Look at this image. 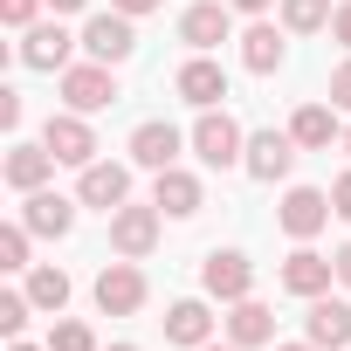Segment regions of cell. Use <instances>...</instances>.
I'll list each match as a JSON object with an SVG mask.
<instances>
[{
    "instance_id": "obj_31",
    "label": "cell",
    "mask_w": 351,
    "mask_h": 351,
    "mask_svg": "<svg viewBox=\"0 0 351 351\" xmlns=\"http://www.w3.org/2000/svg\"><path fill=\"white\" fill-rule=\"evenodd\" d=\"M0 124L21 131V90H0Z\"/></svg>"
},
{
    "instance_id": "obj_20",
    "label": "cell",
    "mask_w": 351,
    "mask_h": 351,
    "mask_svg": "<svg viewBox=\"0 0 351 351\" xmlns=\"http://www.w3.org/2000/svg\"><path fill=\"white\" fill-rule=\"evenodd\" d=\"M0 172H8V186H14V193H42V186H49V172H56V152H49V145H14Z\"/></svg>"
},
{
    "instance_id": "obj_41",
    "label": "cell",
    "mask_w": 351,
    "mask_h": 351,
    "mask_svg": "<svg viewBox=\"0 0 351 351\" xmlns=\"http://www.w3.org/2000/svg\"><path fill=\"white\" fill-rule=\"evenodd\" d=\"M110 351H138V344H110Z\"/></svg>"
},
{
    "instance_id": "obj_2",
    "label": "cell",
    "mask_w": 351,
    "mask_h": 351,
    "mask_svg": "<svg viewBox=\"0 0 351 351\" xmlns=\"http://www.w3.org/2000/svg\"><path fill=\"white\" fill-rule=\"evenodd\" d=\"M62 104L83 110V117L110 110V104H117V76H110V62H69V69H62Z\"/></svg>"
},
{
    "instance_id": "obj_38",
    "label": "cell",
    "mask_w": 351,
    "mask_h": 351,
    "mask_svg": "<svg viewBox=\"0 0 351 351\" xmlns=\"http://www.w3.org/2000/svg\"><path fill=\"white\" fill-rule=\"evenodd\" d=\"M8 351H49V344H21V337H8Z\"/></svg>"
},
{
    "instance_id": "obj_7",
    "label": "cell",
    "mask_w": 351,
    "mask_h": 351,
    "mask_svg": "<svg viewBox=\"0 0 351 351\" xmlns=\"http://www.w3.org/2000/svg\"><path fill=\"white\" fill-rule=\"evenodd\" d=\"M228 35H234V8H228V0H193V8L180 14V42H186L193 56L221 49Z\"/></svg>"
},
{
    "instance_id": "obj_32",
    "label": "cell",
    "mask_w": 351,
    "mask_h": 351,
    "mask_svg": "<svg viewBox=\"0 0 351 351\" xmlns=\"http://www.w3.org/2000/svg\"><path fill=\"white\" fill-rule=\"evenodd\" d=\"M330 35L351 49V0H337V14H330Z\"/></svg>"
},
{
    "instance_id": "obj_40",
    "label": "cell",
    "mask_w": 351,
    "mask_h": 351,
    "mask_svg": "<svg viewBox=\"0 0 351 351\" xmlns=\"http://www.w3.org/2000/svg\"><path fill=\"white\" fill-rule=\"evenodd\" d=\"M200 351H241V344H234V337H228V344H200Z\"/></svg>"
},
{
    "instance_id": "obj_42",
    "label": "cell",
    "mask_w": 351,
    "mask_h": 351,
    "mask_svg": "<svg viewBox=\"0 0 351 351\" xmlns=\"http://www.w3.org/2000/svg\"><path fill=\"white\" fill-rule=\"evenodd\" d=\"M344 152H351V131H344Z\"/></svg>"
},
{
    "instance_id": "obj_35",
    "label": "cell",
    "mask_w": 351,
    "mask_h": 351,
    "mask_svg": "<svg viewBox=\"0 0 351 351\" xmlns=\"http://www.w3.org/2000/svg\"><path fill=\"white\" fill-rule=\"evenodd\" d=\"M330 262H337V282H344V289H351V241H344V248H337V255H330Z\"/></svg>"
},
{
    "instance_id": "obj_3",
    "label": "cell",
    "mask_w": 351,
    "mask_h": 351,
    "mask_svg": "<svg viewBox=\"0 0 351 351\" xmlns=\"http://www.w3.org/2000/svg\"><path fill=\"white\" fill-rule=\"evenodd\" d=\"M42 145L56 152V165H97V131H90V117L83 110H56L49 124H42Z\"/></svg>"
},
{
    "instance_id": "obj_13",
    "label": "cell",
    "mask_w": 351,
    "mask_h": 351,
    "mask_svg": "<svg viewBox=\"0 0 351 351\" xmlns=\"http://www.w3.org/2000/svg\"><path fill=\"white\" fill-rule=\"evenodd\" d=\"M296 152H303V145H296L289 131H255V138H248V158H241V165L255 172V180H269V186H276V180H289Z\"/></svg>"
},
{
    "instance_id": "obj_19",
    "label": "cell",
    "mask_w": 351,
    "mask_h": 351,
    "mask_svg": "<svg viewBox=\"0 0 351 351\" xmlns=\"http://www.w3.org/2000/svg\"><path fill=\"white\" fill-rule=\"evenodd\" d=\"M330 276H337V262H330V255H317V248H296V255L282 262V289H289V296H303V303H310V296H324V289H330Z\"/></svg>"
},
{
    "instance_id": "obj_18",
    "label": "cell",
    "mask_w": 351,
    "mask_h": 351,
    "mask_svg": "<svg viewBox=\"0 0 351 351\" xmlns=\"http://www.w3.org/2000/svg\"><path fill=\"white\" fill-rule=\"evenodd\" d=\"M165 344H186V351L214 344V310H207L200 296H180V303L165 310Z\"/></svg>"
},
{
    "instance_id": "obj_6",
    "label": "cell",
    "mask_w": 351,
    "mask_h": 351,
    "mask_svg": "<svg viewBox=\"0 0 351 351\" xmlns=\"http://www.w3.org/2000/svg\"><path fill=\"white\" fill-rule=\"evenodd\" d=\"M90 296H97V310H104V317H131V310H145V269L124 255V262H110V269L97 276V289H90Z\"/></svg>"
},
{
    "instance_id": "obj_12",
    "label": "cell",
    "mask_w": 351,
    "mask_h": 351,
    "mask_svg": "<svg viewBox=\"0 0 351 351\" xmlns=\"http://www.w3.org/2000/svg\"><path fill=\"white\" fill-rule=\"evenodd\" d=\"M76 200H83V207H104V214H117V207L131 200V172H124V165H110V158L83 165V180H76Z\"/></svg>"
},
{
    "instance_id": "obj_14",
    "label": "cell",
    "mask_w": 351,
    "mask_h": 351,
    "mask_svg": "<svg viewBox=\"0 0 351 351\" xmlns=\"http://www.w3.org/2000/svg\"><path fill=\"white\" fill-rule=\"evenodd\" d=\"M200 180H193V172L186 165H165V172H152V207L158 214H172V221H186V214H200Z\"/></svg>"
},
{
    "instance_id": "obj_9",
    "label": "cell",
    "mask_w": 351,
    "mask_h": 351,
    "mask_svg": "<svg viewBox=\"0 0 351 351\" xmlns=\"http://www.w3.org/2000/svg\"><path fill=\"white\" fill-rule=\"evenodd\" d=\"M330 214H337V207H330V193H317V186H289V193H282V207H276V221H282V234H289V241H310Z\"/></svg>"
},
{
    "instance_id": "obj_17",
    "label": "cell",
    "mask_w": 351,
    "mask_h": 351,
    "mask_svg": "<svg viewBox=\"0 0 351 351\" xmlns=\"http://www.w3.org/2000/svg\"><path fill=\"white\" fill-rule=\"evenodd\" d=\"M21 221H28V234H42V241H62L69 228H76V200H62V193H28L21 200Z\"/></svg>"
},
{
    "instance_id": "obj_39",
    "label": "cell",
    "mask_w": 351,
    "mask_h": 351,
    "mask_svg": "<svg viewBox=\"0 0 351 351\" xmlns=\"http://www.w3.org/2000/svg\"><path fill=\"white\" fill-rule=\"evenodd\" d=\"M276 351H317V344H310V337H303V344H276Z\"/></svg>"
},
{
    "instance_id": "obj_25",
    "label": "cell",
    "mask_w": 351,
    "mask_h": 351,
    "mask_svg": "<svg viewBox=\"0 0 351 351\" xmlns=\"http://www.w3.org/2000/svg\"><path fill=\"white\" fill-rule=\"evenodd\" d=\"M330 0H282V28L289 35H317V28H330Z\"/></svg>"
},
{
    "instance_id": "obj_23",
    "label": "cell",
    "mask_w": 351,
    "mask_h": 351,
    "mask_svg": "<svg viewBox=\"0 0 351 351\" xmlns=\"http://www.w3.org/2000/svg\"><path fill=\"white\" fill-rule=\"evenodd\" d=\"M241 69H255V76H276V69H282V35H276L269 21H255V28L241 35Z\"/></svg>"
},
{
    "instance_id": "obj_5",
    "label": "cell",
    "mask_w": 351,
    "mask_h": 351,
    "mask_svg": "<svg viewBox=\"0 0 351 351\" xmlns=\"http://www.w3.org/2000/svg\"><path fill=\"white\" fill-rule=\"evenodd\" d=\"M131 49H138L131 14L110 8V14H90V21H83V56H90V62H110V69H117V62H131Z\"/></svg>"
},
{
    "instance_id": "obj_34",
    "label": "cell",
    "mask_w": 351,
    "mask_h": 351,
    "mask_svg": "<svg viewBox=\"0 0 351 351\" xmlns=\"http://www.w3.org/2000/svg\"><path fill=\"white\" fill-rule=\"evenodd\" d=\"M110 8H117V14H131V21H138V14H152V8H165V0H110Z\"/></svg>"
},
{
    "instance_id": "obj_30",
    "label": "cell",
    "mask_w": 351,
    "mask_h": 351,
    "mask_svg": "<svg viewBox=\"0 0 351 351\" xmlns=\"http://www.w3.org/2000/svg\"><path fill=\"white\" fill-rule=\"evenodd\" d=\"M330 104L351 110V62H337V76H330Z\"/></svg>"
},
{
    "instance_id": "obj_1",
    "label": "cell",
    "mask_w": 351,
    "mask_h": 351,
    "mask_svg": "<svg viewBox=\"0 0 351 351\" xmlns=\"http://www.w3.org/2000/svg\"><path fill=\"white\" fill-rule=\"evenodd\" d=\"M193 152H200L214 172H228V165H241V158H248V138H241V124L214 104V110H200V124H193Z\"/></svg>"
},
{
    "instance_id": "obj_26",
    "label": "cell",
    "mask_w": 351,
    "mask_h": 351,
    "mask_svg": "<svg viewBox=\"0 0 351 351\" xmlns=\"http://www.w3.org/2000/svg\"><path fill=\"white\" fill-rule=\"evenodd\" d=\"M0 269H8V276L28 269V221H8V228H0Z\"/></svg>"
},
{
    "instance_id": "obj_27",
    "label": "cell",
    "mask_w": 351,
    "mask_h": 351,
    "mask_svg": "<svg viewBox=\"0 0 351 351\" xmlns=\"http://www.w3.org/2000/svg\"><path fill=\"white\" fill-rule=\"evenodd\" d=\"M28 317H35L28 289H8V296H0V330H8V337H21V330H28Z\"/></svg>"
},
{
    "instance_id": "obj_11",
    "label": "cell",
    "mask_w": 351,
    "mask_h": 351,
    "mask_svg": "<svg viewBox=\"0 0 351 351\" xmlns=\"http://www.w3.org/2000/svg\"><path fill=\"white\" fill-rule=\"evenodd\" d=\"M110 248L131 255V262L152 255V248H158V207H131V200H124V207L110 214Z\"/></svg>"
},
{
    "instance_id": "obj_33",
    "label": "cell",
    "mask_w": 351,
    "mask_h": 351,
    "mask_svg": "<svg viewBox=\"0 0 351 351\" xmlns=\"http://www.w3.org/2000/svg\"><path fill=\"white\" fill-rule=\"evenodd\" d=\"M330 207H337V221H351V172H344V180L330 186Z\"/></svg>"
},
{
    "instance_id": "obj_36",
    "label": "cell",
    "mask_w": 351,
    "mask_h": 351,
    "mask_svg": "<svg viewBox=\"0 0 351 351\" xmlns=\"http://www.w3.org/2000/svg\"><path fill=\"white\" fill-rule=\"evenodd\" d=\"M49 8H56V14H83V8H90V0H49Z\"/></svg>"
},
{
    "instance_id": "obj_10",
    "label": "cell",
    "mask_w": 351,
    "mask_h": 351,
    "mask_svg": "<svg viewBox=\"0 0 351 351\" xmlns=\"http://www.w3.org/2000/svg\"><path fill=\"white\" fill-rule=\"evenodd\" d=\"M83 35H69L62 21H35V28H21V62L28 69H69V49H76Z\"/></svg>"
},
{
    "instance_id": "obj_28",
    "label": "cell",
    "mask_w": 351,
    "mask_h": 351,
    "mask_svg": "<svg viewBox=\"0 0 351 351\" xmlns=\"http://www.w3.org/2000/svg\"><path fill=\"white\" fill-rule=\"evenodd\" d=\"M49 351H97V337H90V324H76V317H62V324L49 330Z\"/></svg>"
},
{
    "instance_id": "obj_4",
    "label": "cell",
    "mask_w": 351,
    "mask_h": 351,
    "mask_svg": "<svg viewBox=\"0 0 351 351\" xmlns=\"http://www.w3.org/2000/svg\"><path fill=\"white\" fill-rule=\"evenodd\" d=\"M200 289H207L214 303H241V296H255V262H248L241 248H214V255L200 262Z\"/></svg>"
},
{
    "instance_id": "obj_24",
    "label": "cell",
    "mask_w": 351,
    "mask_h": 351,
    "mask_svg": "<svg viewBox=\"0 0 351 351\" xmlns=\"http://www.w3.org/2000/svg\"><path fill=\"white\" fill-rule=\"evenodd\" d=\"M28 303L49 310V317H62V303H69V276H62V269H28Z\"/></svg>"
},
{
    "instance_id": "obj_29",
    "label": "cell",
    "mask_w": 351,
    "mask_h": 351,
    "mask_svg": "<svg viewBox=\"0 0 351 351\" xmlns=\"http://www.w3.org/2000/svg\"><path fill=\"white\" fill-rule=\"evenodd\" d=\"M35 14H42V0H0V21L8 28H35Z\"/></svg>"
},
{
    "instance_id": "obj_15",
    "label": "cell",
    "mask_w": 351,
    "mask_h": 351,
    "mask_svg": "<svg viewBox=\"0 0 351 351\" xmlns=\"http://www.w3.org/2000/svg\"><path fill=\"white\" fill-rule=\"evenodd\" d=\"M172 90H180L193 110H214L221 97H228V69L214 62V56H193V62H180V76H172Z\"/></svg>"
},
{
    "instance_id": "obj_37",
    "label": "cell",
    "mask_w": 351,
    "mask_h": 351,
    "mask_svg": "<svg viewBox=\"0 0 351 351\" xmlns=\"http://www.w3.org/2000/svg\"><path fill=\"white\" fill-rule=\"evenodd\" d=\"M228 8H234V14H262V8H269V0H228Z\"/></svg>"
},
{
    "instance_id": "obj_16",
    "label": "cell",
    "mask_w": 351,
    "mask_h": 351,
    "mask_svg": "<svg viewBox=\"0 0 351 351\" xmlns=\"http://www.w3.org/2000/svg\"><path fill=\"white\" fill-rule=\"evenodd\" d=\"M180 131H172L165 117H152V124H138L131 131V165H145V172H165V165H180Z\"/></svg>"
},
{
    "instance_id": "obj_21",
    "label": "cell",
    "mask_w": 351,
    "mask_h": 351,
    "mask_svg": "<svg viewBox=\"0 0 351 351\" xmlns=\"http://www.w3.org/2000/svg\"><path fill=\"white\" fill-rule=\"evenodd\" d=\"M228 337H234L241 351H255V344H276V310H269V303H255V296H241V303L228 310Z\"/></svg>"
},
{
    "instance_id": "obj_22",
    "label": "cell",
    "mask_w": 351,
    "mask_h": 351,
    "mask_svg": "<svg viewBox=\"0 0 351 351\" xmlns=\"http://www.w3.org/2000/svg\"><path fill=\"white\" fill-rule=\"evenodd\" d=\"M289 138L303 145V152H324V145H337L344 131H337V104H303L296 117H289Z\"/></svg>"
},
{
    "instance_id": "obj_8",
    "label": "cell",
    "mask_w": 351,
    "mask_h": 351,
    "mask_svg": "<svg viewBox=\"0 0 351 351\" xmlns=\"http://www.w3.org/2000/svg\"><path fill=\"white\" fill-rule=\"evenodd\" d=\"M303 337H310L317 351H351V303H337L330 289L310 296V310H303Z\"/></svg>"
}]
</instances>
